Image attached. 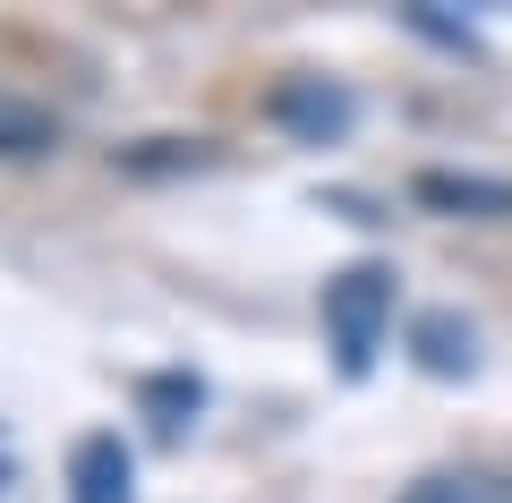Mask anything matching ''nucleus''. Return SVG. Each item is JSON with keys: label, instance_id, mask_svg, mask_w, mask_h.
<instances>
[{"label": "nucleus", "instance_id": "obj_5", "mask_svg": "<svg viewBox=\"0 0 512 503\" xmlns=\"http://www.w3.org/2000/svg\"><path fill=\"white\" fill-rule=\"evenodd\" d=\"M419 367H427V376H470V367H478L470 324H453V316H427V324H419Z\"/></svg>", "mask_w": 512, "mask_h": 503}, {"label": "nucleus", "instance_id": "obj_7", "mask_svg": "<svg viewBox=\"0 0 512 503\" xmlns=\"http://www.w3.org/2000/svg\"><path fill=\"white\" fill-rule=\"evenodd\" d=\"M453 9H512V0H453Z\"/></svg>", "mask_w": 512, "mask_h": 503}, {"label": "nucleus", "instance_id": "obj_4", "mask_svg": "<svg viewBox=\"0 0 512 503\" xmlns=\"http://www.w3.org/2000/svg\"><path fill=\"white\" fill-rule=\"evenodd\" d=\"M402 503H512V478H495V469H436Z\"/></svg>", "mask_w": 512, "mask_h": 503}, {"label": "nucleus", "instance_id": "obj_3", "mask_svg": "<svg viewBox=\"0 0 512 503\" xmlns=\"http://www.w3.org/2000/svg\"><path fill=\"white\" fill-rule=\"evenodd\" d=\"M274 120L325 145L333 128H350V94H342V86H325V77H299V86H282V94H274Z\"/></svg>", "mask_w": 512, "mask_h": 503}, {"label": "nucleus", "instance_id": "obj_6", "mask_svg": "<svg viewBox=\"0 0 512 503\" xmlns=\"http://www.w3.org/2000/svg\"><path fill=\"white\" fill-rule=\"evenodd\" d=\"M427 197H436V205H512V188H470V180H427Z\"/></svg>", "mask_w": 512, "mask_h": 503}, {"label": "nucleus", "instance_id": "obj_2", "mask_svg": "<svg viewBox=\"0 0 512 503\" xmlns=\"http://www.w3.org/2000/svg\"><path fill=\"white\" fill-rule=\"evenodd\" d=\"M128 444L120 435H86V444L69 452V495L77 503H128Z\"/></svg>", "mask_w": 512, "mask_h": 503}, {"label": "nucleus", "instance_id": "obj_1", "mask_svg": "<svg viewBox=\"0 0 512 503\" xmlns=\"http://www.w3.org/2000/svg\"><path fill=\"white\" fill-rule=\"evenodd\" d=\"M384 333H393V273L384 265H350L325 282V342L333 359H342V376H367L384 350Z\"/></svg>", "mask_w": 512, "mask_h": 503}]
</instances>
